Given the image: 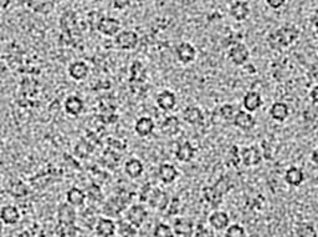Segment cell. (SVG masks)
<instances>
[{"label":"cell","mask_w":318,"mask_h":237,"mask_svg":"<svg viewBox=\"0 0 318 237\" xmlns=\"http://www.w3.org/2000/svg\"><path fill=\"white\" fill-rule=\"evenodd\" d=\"M226 237H245L246 231L245 228L240 225H230V226L226 227Z\"/></svg>","instance_id":"cell-39"},{"label":"cell","mask_w":318,"mask_h":237,"mask_svg":"<svg viewBox=\"0 0 318 237\" xmlns=\"http://www.w3.org/2000/svg\"><path fill=\"white\" fill-rule=\"evenodd\" d=\"M311 160L312 162H313L314 165L318 167V147L314 148L313 151H312V155H311Z\"/></svg>","instance_id":"cell-46"},{"label":"cell","mask_w":318,"mask_h":237,"mask_svg":"<svg viewBox=\"0 0 318 237\" xmlns=\"http://www.w3.org/2000/svg\"><path fill=\"white\" fill-rule=\"evenodd\" d=\"M179 208H180V200L178 198H173L169 201L167 211H168V215H177L179 212Z\"/></svg>","instance_id":"cell-41"},{"label":"cell","mask_w":318,"mask_h":237,"mask_svg":"<svg viewBox=\"0 0 318 237\" xmlns=\"http://www.w3.org/2000/svg\"><path fill=\"white\" fill-rule=\"evenodd\" d=\"M77 213L75 207L68 202L60 205L57 208V222L59 224H76Z\"/></svg>","instance_id":"cell-11"},{"label":"cell","mask_w":318,"mask_h":237,"mask_svg":"<svg viewBox=\"0 0 318 237\" xmlns=\"http://www.w3.org/2000/svg\"><path fill=\"white\" fill-rule=\"evenodd\" d=\"M153 236L156 237H172L174 236L173 228L169 225L165 224H157L156 227L153 230Z\"/></svg>","instance_id":"cell-37"},{"label":"cell","mask_w":318,"mask_h":237,"mask_svg":"<svg viewBox=\"0 0 318 237\" xmlns=\"http://www.w3.org/2000/svg\"><path fill=\"white\" fill-rule=\"evenodd\" d=\"M176 55L182 64H190L197 58V49L190 42H180L176 48Z\"/></svg>","instance_id":"cell-6"},{"label":"cell","mask_w":318,"mask_h":237,"mask_svg":"<svg viewBox=\"0 0 318 237\" xmlns=\"http://www.w3.org/2000/svg\"><path fill=\"white\" fill-rule=\"evenodd\" d=\"M172 228H173L174 236L179 237H190L194 235V231H195L193 222L187 219H177Z\"/></svg>","instance_id":"cell-15"},{"label":"cell","mask_w":318,"mask_h":237,"mask_svg":"<svg viewBox=\"0 0 318 237\" xmlns=\"http://www.w3.org/2000/svg\"><path fill=\"white\" fill-rule=\"evenodd\" d=\"M147 219H148L147 208L140 204L132 205V206L127 210V213H126V220L130 221L131 224L137 228L142 227Z\"/></svg>","instance_id":"cell-3"},{"label":"cell","mask_w":318,"mask_h":237,"mask_svg":"<svg viewBox=\"0 0 318 237\" xmlns=\"http://www.w3.org/2000/svg\"><path fill=\"white\" fill-rule=\"evenodd\" d=\"M285 181L287 182L290 186L297 187L305 181V174L301 168L296 167V166H292L290 168H287L285 174Z\"/></svg>","instance_id":"cell-29"},{"label":"cell","mask_w":318,"mask_h":237,"mask_svg":"<svg viewBox=\"0 0 318 237\" xmlns=\"http://www.w3.org/2000/svg\"><path fill=\"white\" fill-rule=\"evenodd\" d=\"M229 215L224 211H214L210 216H209V225L216 231H223L226 230V227L229 226Z\"/></svg>","instance_id":"cell-22"},{"label":"cell","mask_w":318,"mask_h":237,"mask_svg":"<svg viewBox=\"0 0 318 237\" xmlns=\"http://www.w3.org/2000/svg\"><path fill=\"white\" fill-rule=\"evenodd\" d=\"M235 114H236L235 113V107L231 104H224L223 106H220L219 109V115L224 120H226V121L233 120Z\"/></svg>","instance_id":"cell-40"},{"label":"cell","mask_w":318,"mask_h":237,"mask_svg":"<svg viewBox=\"0 0 318 237\" xmlns=\"http://www.w3.org/2000/svg\"><path fill=\"white\" fill-rule=\"evenodd\" d=\"M317 53H318V47H317Z\"/></svg>","instance_id":"cell-50"},{"label":"cell","mask_w":318,"mask_h":237,"mask_svg":"<svg viewBox=\"0 0 318 237\" xmlns=\"http://www.w3.org/2000/svg\"><path fill=\"white\" fill-rule=\"evenodd\" d=\"M147 202L151 205V207L156 208L159 211H165L169 204V196L165 191L160 188H153L148 196Z\"/></svg>","instance_id":"cell-5"},{"label":"cell","mask_w":318,"mask_h":237,"mask_svg":"<svg viewBox=\"0 0 318 237\" xmlns=\"http://www.w3.org/2000/svg\"><path fill=\"white\" fill-rule=\"evenodd\" d=\"M64 110L67 115L74 116V118L81 115L85 110L84 100L76 95L67 96L64 102Z\"/></svg>","instance_id":"cell-9"},{"label":"cell","mask_w":318,"mask_h":237,"mask_svg":"<svg viewBox=\"0 0 318 237\" xmlns=\"http://www.w3.org/2000/svg\"><path fill=\"white\" fill-rule=\"evenodd\" d=\"M178 170L172 164H162L158 168V178L163 184H173L178 179Z\"/></svg>","instance_id":"cell-20"},{"label":"cell","mask_w":318,"mask_h":237,"mask_svg":"<svg viewBox=\"0 0 318 237\" xmlns=\"http://www.w3.org/2000/svg\"><path fill=\"white\" fill-rule=\"evenodd\" d=\"M154 121L148 116H140L139 119H137L136 124H134V131H136L137 135L139 138H147L150 136L152 133L154 131Z\"/></svg>","instance_id":"cell-18"},{"label":"cell","mask_w":318,"mask_h":237,"mask_svg":"<svg viewBox=\"0 0 318 237\" xmlns=\"http://www.w3.org/2000/svg\"><path fill=\"white\" fill-rule=\"evenodd\" d=\"M137 230L127 220H121L117 222V231L116 233L119 236H137Z\"/></svg>","instance_id":"cell-34"},{"label":"cell","mask_w":318,"mask_h":237,"mask_svg":"<svg viewBox=\"0 0 318 237\" xmlns=\"http://www.w3.org/2000/svg\"><path fill=\"white\" fill-rule=\"evenodd\" d=\"M203 198L211 205H219L223 200V195L214 186L203 188Z\"/></svg>","instance_id":"cell-33"},{"label":"cell","mask_w":318,"mask_h":237,"mask_svg":"<svg viewBox=\"0 0 318 237\" xmlns=\"http://www.w3.org/2000/svg\"><path fill=\"white\" fill-rule=\"evenodd\" d=\"M194 235H195V236H206V237H209V236H213V233H211V231L208 230V228H206L204 225L200 224L199 226L197 227V230L194 231Z\"/></svg>","instance_id":"cell-43"},{"label":"cell","mask_w":318,"mask_h":237,"mask_svg":"<svg viewBox=\"0 0 318 237\" xmlns=\"http://www.w3.org/2000/svg\"><path fill=\"white\" fill-rule=\"evenodd\" d=\"M249 56H250L249 49L246 48L245 44H242V42L234 44L233 47L229 49V59H230L231 62H234L235 65L245 64L249 60Z\"/></svg>","instance_id":"cell-7"},{"label":"cell","mask_w":318,"mask_h":237,"mask_svg":"<svg viewBox=\"0 0 318 237\" xmlns=\"http://www.w3.org/2000/svg\"><path fill=\"white\" fill-rule=\"evenodd\" d=\"M68 75L71 76L74 80H77V81H81V80H85L90 74V67L87 65V62L82 61V60H76V61H72L68 67Z\"/></svg>","instance_id":"cell-13"},{"label":"cell","mask_w":318,"mask_h":237,"mask_svg":"<svg viewBox=\"0 0 318 237\" xmlns=\"http://www.w3.org/2000/svg\"><path fill=\"white\" fill-rule=\"evenodd\" d=\"M119 30H121V21L112 16H103L97 27V31L105 36H116Z\"/></svg>","instance_id":"cell-4"},{"label":"cell","mask_w":318,"mask_h":237,"mask_svg":"<svg viewBox=\"0 0 318 237\" xmlns=\"http://www.w3.org/2000/svg\"><path fill=\"white\" fill-rule=\"evenodd\" d=\"M309 98H311L312 102L318 104V85H316V87L311 90V93H309Z\"/></svg>","instance_id":"cell-45"},{"label":"cell","mask_w":318,"mask_h":237,"mask_svg":"<svg viewBox=\"0 0 318 237\" xmlns=\"http://www.w3.org/2000/svg\"><path fill=\"white\" fill-rule=\"evenodd\" d=\"M56 236H65V237H75L81 235V230L76 226V224H59L55 228Z\"/></svg>","instance_id":"cell-31"},{"label":"cell","mask_w":318,"mask_h":237,"mask_svg":"<svg viewBox=\"0 0 318 237\" xmlns=\"http://www.w3.org/2000/svg\"><path fill=\"white\" fill-rule=\"evenodd\" d=\"M87 195L85 191H82L79 187H71L70 190L66 192V202L72 205L74 207H81L84 206Z\"/></svg>","instance_id":"cell-24"},{"label":"cell","mask_w":318,"mask_h":237,"mask_svg":"<svg viewBox=\"0 0 318 237\" xmlns=\"http://www.w3.org/2000/svg\"><path fill=\"white\" fill-rule=\"evenodd\" d=\"M300 36V30L293 25H285L280 29L272 31L268 35L267 41L272 49H282L293 44Z\"/></svg>","instance_id":"cell-1"},{"label":"cell","mask_w":318,"mask_h":237,"mask_svg":"<svg viewBox=\"0 0 318 237\" xmlns=\"http://www.w3.org/2000/svg\"><path fill=\"white\" fill-rule=\"evenodd\" d=\"M93 2H102V0H93Z\"/></svg>","instance_id":"cell-49"},{"label":"cell","mask_w":318,"mask_h":237,"mask_svg":"<svg viewBox=\"0 0 318 237\" xmlns=\"http://www.w3.org/2000/svg\"><path fill=\"white\" fill-rule=\"evenodd\" d=\"M132 0H111L112 7L117 10H125L131 5Z\"/></svg>","instance_id":"cell-42"},{"label":"cell","mask_w":318,"mask_h":237,"mask_svg":"<svg viewBox=\"0 0 318 237\" xmlns=\"http://www.w3.org/2000/svg\"><path fill=\"white\" fill-rule=\"evenodd\" d=\"M125 173L130 179H138L144 173V166L138 159H130L125 164Z\"/></svg>","instance_id":"cell-25"},{"label":"cell","mask_w":318,"mask_h":237,"mask_svg":"<svg viewBox=\"0 0 318 237\" xmlns=\"http://www.w3.org/2000/svg\"><path fill=\"white\" fill-rule=\"evenodd\" d=\"M180 130V122L177 116H168L167 119L163 121L162 126H160V131L164 136H174L179 133Z\"/></svg>","instance_id":"cell-30"},{"label":"cell","mask_w":318,"mask_h":237,"mask_svg":"<svg viewBox=\"0 0 318 237\" xmlns=\"http://www.w3.org/2000/svg\"><path fill=\"white\" fill-rule=\"evenodd\" d=\"M296 235L301 237H316L317 232L311 224L302 222L296 228Z\"/></svg>","instance_id":"cell-36"},{"label":"cell","mask_w":318,"mask_h":237,"mask_svg":"<svg viewBox=\"0 0 318 237\" xmlns=\"http://www.w3.org/2000/svg\"><path fill=\"white\" fill-rule=\"evenodd\" d=\"M20 211L15 205H4L0 208V220L4 225H16L20 221Z\"/></svg>","instance_id":"cell-12"},{"label":"cell","mask_w":318,"mask_h":237,"mask_svg":"<svg viewBox=\"0 0 318 237\" xmlns=\"http://www.w3.org/2000/svg\"><path fill=\"white\" fill-rule=\"evenodd\" d=\"M229 11H230V15L235 20L242 21L250 14V8H249L248 3L243 2V0H234L230 4V7H229Z\"/></svg>","instance_id":"cell-17"},{"label":"cell","mask_w":318,"mask_h":237,"mask_svg":"<svg viewBox=\"0 0 318 237\" xmlns=\"http://www.w3.org/2000/svg\"><path fill=\"white\" fill-rule=\"evenodd\" d=\"M290 115V109H288V105L286 102L279 101L274 102L270 109V116L275 121L283 122Z\"/></svg>","instance_id":"cell-26"},{"label":"cell","mask_w":318,"mask_h":237,"mask_svg":"<svg viewBox=\"0 0 318 237\" xmlns=\"http://www.w3.org/2000/svg\"><path fill=\"white\" fill-rule=\"evenodd\" d=\"M103 14L101 13V11H90V13L87 14V24L90 25V28L92 30L96 29L97 30V27H99L100 21H101V19L103 18Z\"/></svg>","instance_id":"cell-38"},{"label":"cell","mask_w":318,"mask_h":237,"mask_svg":"<svg viewBox=\"0 0 318 237\" xmlns=\"http://www.w3.org/2000/svg\"><path fill=\"white\" fill-rule=\"evenodd\" d=\"M145 79V69L139 61H133L131 67V81H143Z\"/></svg>","instance_id":"cell-35"},{"label":"cell","mask_w":318,"mask_h":237,"mask_svg":"<svg viewBox=\"0 0 318 237\" xmlns=\"http://www.w3.org/2000/svg\"><path fill=\"white\" fill-rule=\"evenodd\" d=\"M195 147L190 144L189 141L183 142L182 145H179L178 148L176 151V158L179 160L180 162H189L191 161L195 155Z\"/></svg>","instance_id":"cell-28"},{"label":"cell","mask_w":318,"mask_h":237,"mask_svg":"<svg viewBox=\"0 0 318 237\" xmlns=\"http://www.w3.org/2000/svg\"><path fill=\"white\" fill-rule=\"evenodd\" d=\"M157 106L163 111H170L176 107L177 105V96L176 94L169 90H164L157 96Z\"/></svg>","instance_id":"cell-19"},{"label":"cell","mask_w":318,"mask_h":237,"mask_svg":"<svg viewBox=\"0 0 318 237\" xmlns=\"http://www.w3.org/2000/svg\"><path fill=\"white\" fill-rule=\"evenodd\" d=\"M28 9H30L34 13L46 14L51 13L54 9V5L51 0H20Z\"/></svg>","instance_id":"cell-14"},{"label":"cell","mask_w":318,"mask_h":237,"mask_svg":"<svg viewBox=\"0 0 318 237\" xmlns=\"http://www.w3.org/2000/svg\"><path fill=\"white\" fill-rule=\"evenodd\" d=\"M312 23H313V25L316 28H318V9L314 11L313 16H312Z\"/></svg>","instance_id":"cell-48"},{"label":"cell","mask_w":318,"mask_h":237,"mask_svg":"<svg viewBox=\"0 0 318 237\" xmlns=\"http://www.w3.org/2000/svg\"><path fill=\"white\" fill-rule=\"evenodd\" d=\"M262 160V154L259 150V147L251 146L243 148L241 153V162L245 166H256L261 162Z\"/></svg>","instance_id":"cell-16"},{"label":"cell","mask_w":318,"mask_h":237,"mask_svg":"<svg viewBox=\"0 0 318 237\" xmlns=\"http://www.w3.org/2000/svg\"><path fill=\"white\" fill-rule=\"evenodd\" d=\"M138 34L133 30H122L116 35V47L122 50H132L138 45Z\"/></svg>","instance_id":"cell-2"},{"label":"cell","mask_w":318,"mask_h":237,"mask_svg":"<svg viewBox=\"0 0 318 237\" xmlns=\"http://www.w3.org/2000/svg\"><path fill=\"white\" fill-rule=\"evenodd\" d=\"M9 192L10 195L14 196L15 199H24L30 195V188H29L28 185L24 184V182L16 181L10 185Z\"/></svg>","instance_id":"cell-32"},{"label":"cell","mask_w":318,"mask_h":237,"mask_svg":"<svg viewBox=\"0 0 318 237\" xmlns=\"http://www.w3.org/2000/svg\"><path fill=\"white\" fill-rule=\"evenodd\" d=\"M60 25H61V29L66 34H71L77 30V28H79V20H77L75 11H65L62 14L61 19H60Z\"/></svg>","instance_id":"cell-23"},{"label":"cell","mask_w":318,"mask_h":237,"mask_svg":"<svg viewBox=\"0 0 318 237\" xmlns=\"http://www.w3.org/2000/svg\"><path fill=\"white\" fill-rule=\"evenodd\" d=\"M242 105L245 110L249 111V113H254V111L259 110L262 106L261 95L257 91H249L243 96Z\"/></svg>","instance_id":"cell-21"},{"label":"cell","mask_w":318,"mask_h":237,"mask_svg":"<svg viewBox=\"0 0 318 237\" xmlns=\"http://www.w3.org/2000/svg\"><path fill=\"white\" fill-rule=\"evenodd\" d=\"M183 119L189 125H199L204 120L203 111L197 106H188L183 111Z\"/></svg>","instance_id":"cell-27"},{"label":"cell","mask_w":318,"mask_h":237,"mask_svg":"<svg viewBox=\"0 0 318 237\" xmlns=\"http://www.w3.org/2000/svg\"><path fill=\"white\" fill-rule=\"evenodd\" d=\"M267 5L272 9H280L281 7H283L286 3V0H266Z\"/></svg>","instance_id":"cell-44"},{"label":"cell","mask_w":318,"mask_h":237,"mask_svg":"<svg viewBox=\"0 0 318 237\" xmlns=\"http://www.w3.org/2000/svg\"><path fill=\"white\" fill-rule=\"evenodd\" d=\"M11 0H0V10H4V9H8L10 5Z\"/></svg>","instance_id":"cell-47"},{"label":"cell","mask_w":318,"mask_h":237,"mask_svg":"<svg viewBox=\"0 0 318 237\" xmlns=\"http://www.w3.org/2000/svg\"><path fill=\"white\" fill-rule=\"evenodd\" d=\"M233 121H234L235 126L245 131L253 130V128L255 127V125H256V120H255L254 116L246 110L237 111V113L235 114Z\"/></svg>","instance_id":"cell-10"},{"label":"cell","mask_w":318,"mask_h":237,"mask_svg":"<svg viewBox=\"0 0 318 237\" xmlns=\"http://www.w3.org/2000/svg\"><path fill=\"white\" fill-rule=\"evenodd\" d=\"M97 236L101 237H112L116 235L117 224L110 218H101L97 220L96 226H94Z\"/></svg>","instance_id":"cell-8"}]
</instances>
